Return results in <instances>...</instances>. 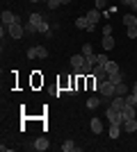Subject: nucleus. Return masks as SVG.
Listing matches in <instances>:
<instances>
[{
    "mask_svg": "<svg viewBox=\"0 0 137 152\" xmlns=\"http://www.w3.org/2000/svg\"><path fill=\"white\" fill-rule=\"evenodd\" d=\"M89 20H87V16H80V18H76V27H78V30H87L89 32Z\"/></svg>",
    "mask_w": 137,
    "mask_h": 152,
    "instance_id": "f3484780",
    "label": "nucleus"
},
{
    "mask_svg": "<svg viewBox=\"0 0 137 152\" xmlns=\"http://www.w3.org/2000/svg\"><path fill=\"white\" fill-rule=\"evenodd\" d=\"M101 95L103 98H114V84L110 82V80H105V82H101Z\"/></svg>",
    "mask_w": 137,
    "mask_h": 152,
    "instance_id": "20e7f679",
    "label": "nucleus"
},
{
    "mask_svg": "<svg viewBox=\"0 0 137 152\" xmlns=\"http://www.w3.org/2000/svg\"><path fill=\"white\" fill-rule=\"evenodd\" d=\"M107 80H110L112 84H119V82H124V75H121V73H110V75H107Z\"/></svg>",
    "mask_w": 137,
    "mask_h": 152,
    "instance_id": "aec40b11",
    "label": "nucleus"
},
{
    "mask_svg": "<svg viewBox=\"0 0 137 152\" xmlns=\"http://www.w3.org/2000/svg\"><path fill=\"white\" fill-rule=\"evenodd\" d=\"M16 20H21L19 16H16V14L14 12H9V9H5V12H2V25H12V23H16Z\"/></svg>",
    "mask_w": 137,
    "mask_h": 152,
    "instance_id": "39448f33",
    "label": "nucleus"
},
{
    "mask_svg": "<svg viewBox=\"0 0 137 152\" xmlns=\"http://www.w3.org/2000/svg\"><path fill=\"white\" fill-rule=\"evenodd\" d=\"M34 150H37V152H44V150H48V148H50V145H48V139H46V136H39V139H37V141H34Z\"/></svg>",
    "mask_w": 137,
    "mask_h": 152,
    "instance_id": "9d476101",
    "label": "nucleus"
},
{
    "mask_svg": "<svg viewBox=\"0 0 137 152\" xmlns=\"http://www.w3.org/2000/svg\"><path fill=\"white\" fill-rule=\"evenodd\" d=\"M107 61H110V57H107V55H96V64H98V66H105Z\"/></svg>",
    "mask_w": 137,
    "mask_h": 152,
    "instance_id": "bb28decb",
    "label": "nucleus"
},
{
    "mask_svg": "<svg viewBox=\"0 0 137 152\" xmlns=\"http://www.w3.org/2000/svg\"><path fill=\"white\" fill-rule=\"evenodd\" d=\"M85 66L94 68V66H96V55H87V57H85Z\"/></svg>",
    "mask_w": 137,
    "mask_h": 152,
    "instance_id": "393cba45",
    "label": "nucleus"
},
{
    "mask_svg": "<svg viewBox=\"0 0 137 152\" xmlns=\"http://www.w3.org/2000/svg\"><path fill=\"white\" fill-rule=\"evenodd\" d=\"M71 66L76 70H80L82 66H85V55H82V52H80V55H73V57H71Z\"/></svg>",
    "mask_w": 137,
    "mask_h": 152,
    "instance_id": "9b49d317",
    "label": "nucleus"
},
{
    "mask_svg": "<svg viewBox=\"0 0 137 152\" xmlns=\"http://www.w3.org/2000/svg\"><path fill=\"white\" fill-rule=\"evenodd\" d=\"M135 107H137V102H135Z\"/></svg>",
    "mask_w": 137,
    "mask_h": 152,
    "instance_id": "c9c22d12",
    "label": "nucleus"
},
{
    "mask_svg": "<svg viewBox=\"0 0 137 152\" xmlns=\"http://www.w3.org/2000/svg\"><path fill=\"white\" fill-rule=\"evenodd\" d=\"M128 7H130V9H133V14H137V0H133V2H130V5H128Z\"/></svg>",
    "mask_w": 137,
    "mask_h": 152,
    "instance_id": "2f4dec72",
    "label": "nucleus"
},
{
    "mask_svg": "<svg viewBox=\"0 0 137 152\" xmlns=\"http://www.w3.org/2000/svg\"><path fill=\"white\" fill-rule=\"evenodd\" d=\"M105 116H107V121H110V123H117V125H124V114H121V111H117V109L107 107V109H105Z\"/></svg>",
    "mask_w": 137,
    "mask_h": 152,
    "instance_id": "7ed1b4c3",
    "label": "nucleus"
},
{
    "mask_svg": "<svg viewBox=\"0 0 137 152\" xmlns=\"http://www.w3.org/2000/svg\"><path fill=\"white\" fill-rule=\"evenodd\" d=\"M105 70H107V75H110V73H117V70H119V64L117 61H107V64H105Z\"/></svg>",
    "mask_w": 137,
    "mask_h": 152,
    "instance_id": "5701e85b",
    "label": "nucleus"
},
{
    "mask_svg": "<svg viewBox=\"0 0 137 152\" xmlns=\"http://www.w3.org/2000/svg\"><path fill=\"white\" fill-rule=\"evenodd\" d=\"M121 114H124V121H128V118H137V107L135 104H126L124 109H121Z\"/></svg>",
    "mask_w": 137,
    "mask_h": 152,
    "instance_id": "1a4fd4ad",
    "label": "nucleus"
},
{
    "mask_svg": "<svg viewBox=\"0 0 137 152\" xmlns=\"http://www.w3.org/2000/svg\"><path fill=\"white\" fill-rule=\"evenodd\" d=\"M133 93H135V95H137V82H135V84H133Z\"/></svg>",
    "mask_w": 137,
    "mask_h": 152,
    "instance_id": "473e14b6",
    "label": "nucleus"
},
{
    "mask_svg": "<svg viewBox=\"0 0 137 152\" xmlns=\"http://www.w3.org/2000/svg\"><path fill=\"white\" fill-rule=\"evenodd\" d=\"M124 132H128V134H135L137 132V118H128V121H124Z\"/></svg>",
    "mask_w": 137,
    "mask_h": 152,
    "instance_id": "6e6552de",
    "label": "nucleus"
},
{
    "mask_svg": "<svg viewBox=\"0 0 137 152\" xmlns=\"http://www.w3.org/2000/svg\"><path fill=\"white\" fill-rule=\"evenodd\" d=\"M23 25H25V34H37V25H34V23H30V20H25V23H23Z\"/></svg>",
    "mask_w": 137,
    "mask_h": 152,
    "instance_id": "4be33fe9",
    "label": "nucleus"
},
{
    "mask_svg": "<svg viewBox=\"0 0 137 152\" xmlns=\"http://www.w3.org/2000/svg\"><path fill=\"white\" fill-rule=\"evenodd\" d=\"M121 20H124V25H126V27H133V25H137V18L133 16V14H126V16H124Z\"/></svg>",
    "mask_w": 137,
    "mask_h": 152,
    "instance_id": "6ab92c4d",
    "label": "nucleus"
},
{
    "mask_svg": "<svg viewBox=\"0 0 137 152\" xmlns=\"http://www.w3.org/2000/svg\"><path fill=\"white\" fill-rule=\"evenodd\" d=\"M126 37H128V39H137V25L128 27V30H126Z\"/></svg>",
    "mask_w": 137,
    "mask_h": 152,
    "instance_id": "cd10ccee",
    "label": "nucleus"
},
{
    "mask_svg": "<svg viewBox=\"0 0 137 152\" xmlns=\"http://www.w3.org/2000/svg\"><path fill=\"white\" fill-rule=\"evenodd\" d=\"M89 127H91V132H94V134H101V132H103V123H101V118H91Z\"/></svg>",
    "mask_w": 137,
    "mask_h": 152,
    "instance_id": "dca6fc26",
    "label": "nucleus"
},
{
    "mask_svg": "<svg viewBox=\"0 0 137 152\" xmlns=\"http://www.w3.org/2000/svg\"><path fill=\"white\" fill-rule=\"evenodd\" d=\"M101 45H103V50L105 52H110V50H114V37H103V41H101Z\"/></svg>",
    "mask_w": 137,
    "mask_h": 152,
    "instance_id": "ddd939ff",
    "label": "nucleus"
},
{
    "mask_svg": "<svg viewBox=\"0 0 137 152\" xmlns=\"http://www.w3.org/2000/svg\"><path fill=\"white\" fill-rule=\"evenodd\" d=\"M110 107L117 109V111H121V109L126 107V95H114V98H112V102H110Z\"/></svg>",
    "mask_w": 137,
    "mask_h": 152,
    "instance_id": "0eeeda50",
    "label": "nucleus"
},
{
    "mask_svg": "<svg viewBox=\"0 0 137 152\" xmlns=\"http://www.w3.org/2000/svg\"><path fill=\"white\" fill-rule=\"evenodd\" d=\"M80 52H82V55H94V48H91V43H82V48H80Z\"/></svg>",
    "mask_w": 137,
    "mask_h": 152,
    "instance_id": "a878e982",
    "label": "nucleus"
},
{
    "mask_svg": "<svg viewBox=\"0 0 137 152\" xmlns=\"http://www.w3.org/2000/svg\"><path fill=\"white\" fill-rule=\"evenodd\" d=\"M27 57L30 59H46L48 57V48L46 45H32V48H27Z\"/></svg>",
    "mask_w": 137,
    "mask_h": 152,
    "instance_id": "f03ea898",
    "label": "nucleus"
},
{
    "mask_svg": "<svg viewBox=\"0 0 137 152\" xmlns=\"http://www.w3.org/2000/svg\"><path fill=\"white\" fill-rule=\"evenodd\" d=\"M27 20H30V23H34V25H37V30H39V25L46 20V16H41V14H30V16H27Z\"/></svg>",
    "mask_w": 137,
    "mask_h": 152,
    "instance_id": "a211bd4d",
    "label": "nucleus"
},
{
    "mask_svg": "<svg viewBox=\"0 0 137 152\" xmlns=\"http://www.w3.org/2000/svg\"><path fill=\"white\" fill-rule=\"evenodd\" d=\"M112 34V25H103V37H110Z\"/></svg>",
    "mask_w": 137,
    "mask_h": 152,
    "instance_id": "c756f323",
    "label": "nucleus"
},
{
    "mask_svg": "<svg viewBox=\"0 0 137 152\" xmlns=\"http://www.w3.org/2000/svg\"><path fill=\"white\" fill-rule=\"evenodd\" d=\"M87 20H89L91 25H96L98 20H101V9H91V12H87Z\"/></svg>",
    "mask_w": 137,
    "mask_h": 152,
    "instance_id": "4468645a",
    "label": "nucleus"
},
{
    "mask_svg": "<svg viewBox=\"0 0 137 152\" xmlns=\"http://www.w3.org/2000/svg\"><path fill=\"white\" fill-rule=\"evenodd\" d=\"M101 102H103V98H96V95H94V98H89V100H87V107H89V109H96Z\"/></svg>",
    "mask_w": 137,
    "mask_h": 152,
    "instance_id": "412c9836",
    "label": "nucleus"
},
{
    "mask_svg": "<svg viewBox=\"0 0 137 152\" xmlns=\"http://www.w3.org/2000/svg\"><path fill=\"white\" fill-rule=\"evenodd\" d=\"M7 32H9V37H12V39H23V34H25L23 20H16V23H12V25H7Z\"/></svg>",
    "mask_w": 137,
    "mask_h": 152,
    "instance_id": "f257e3e1",
    "label": "nucleus"
},
{
    "mask_svg": "<svg viewBox=\"0 0 137 152\" xmlns=\"http://www.w3.org/2000/svg\"><path fill=\"white\" fill-rule=\"evenodd\" d=\"M91 75L96 77V80H101V82H105L107 80V70H105V66H94V70H91Z\"/></svg>",
    "mask_w": 137,
    "mask_h": 152,
    "instance_id": "423d86ee",
    "label": "nucleus"
},
{
    "mask_svg": "<svg viewBox=\"0 0 137 152\" xmlns=\"http://www.w3.org/2000/svg\"><path fill=\"white\" fill-rule=\"evenodd\" d=\"M96 9H105V0H96Z\"/></svg>",
    "mask_w": 137,
    "mask_h": 152,
    "instance_id": "7c9ffc66",
    "label": "nucleus"
},
{
    "mask_svg": "<svg viewBox=\"0 0 137 152\" xmlns=\"http://www.w3.org/2000/svg\"><path fill=\"white\" fill-rule=\"evenodd\" d=\"M46 5H48V9H57V7L62 5V2H59V0H48Z\"/></svg>",
    "mask_w": 137,
    "mask_h": 152,
    "instance_id": "c85d7f7f",
    "label": "nucleus"
},
{
    "mask_svg": "<svg viewBox=\"0 0 137 152\" xmlns=\"http://www.w3.org/2000/svg\"><path fill=\"white\" fill-rule=\"evenodd\" d=\"M59 2H62V5H69V2H71V0H59Z\"/></svg>",
    "mask_w": 137,
    "mask_h": 152,
    "instance_id": "72a5a7b5",
    "label": "nucleus"
},
{
    "mask_svg": "<svg viewBox=\"0 0 137 152\" xmlns=\"http://www.w3.org/2000/svg\"><path fill=\"white\" fill-rule=\"evenodd\" d=\"M121 2H124V5H130V2H133V0H121Z\"/></svg>",
    "mask_w": 137,
    "mask_h": 152,
    "instance_id": "f704fd0d",
    "label": "nucleus"
},
{
    "mask_svg": "<svg viewBox=\"0 0 137 152\" xmlns=\"http://www.w3.org/2000/svg\"><path fill=\"white\" fill-rule=\"evenodd\" d=\"M62 150H64V152H73V150H76V143H73L71 139L64 141V143H62Z\"/></svg>",
    "mask_w": 137,
    "mask_h": 152,
    "instance_id": "b1692460",
    "label": "nucleus"
},
{
    "mask_svg": "<svg viewBox=\"0 0 137 152\" xmlns=\"http://www.w3.org/2000/svg\"><path fill=\"white\" fill-rule=\"evenodd\" d=\"M121 129H124L121 125H117V123H110V129H107L110 139H119V136H121Z\"/></svg>",
    "mask_w": 137,
    "mask_h": 152,
    "instance_id": "f8f14e48",
    "label": "nucleus"
},
{
    "mask_svg": "<svg viewBox=\"0 0 137 152\" xmlns=\"http://www.w3.org/2000/svg\"><path fill=\"white\" fill-rule=\"evenodd\" d=\"M128 93H130V89L126 86V82L114 84V95H128Z\"/></svg>",
    "mask_w": 137,
    "mask_h": 152,
    "instance_id": "2eb2a0df",
    "label": "nucleus"
}]
</instances>
